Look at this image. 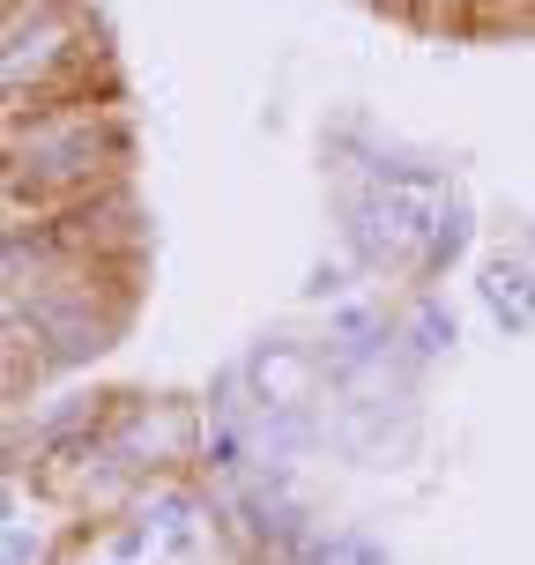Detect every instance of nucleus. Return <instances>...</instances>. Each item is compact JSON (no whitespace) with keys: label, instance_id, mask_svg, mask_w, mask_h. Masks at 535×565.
Wrapping results in <instances>:
<instances>
[{"label":"nucleus","instance_id":"f257e3e1","mask_svg":"<svg viewBox=\"0 0 535 565\" xmlns=\"http://www.w3.org/2000/svg\"><path fill=\"white\" fill-rule=\"evenodd\" d=\"M45 387V372H38V358H30L23 342L8 335V320H0V409H15L23 395H38Z\"/></svg>","mask_w":535,"mask_h":565},{"label":"nucleus","instance_id":"f03ea898","mask_svg":"<svg viewBox=\"0 0 535 565\" xmlns=\"http://www.w3.org/2000/svg\"><path fill=\"white\" fill-rule=\"evenodd\" d=\"M513 282H521V268H513V260H491L483 298H491V312H499V328H528V320H535V298H528V290H513Z\"/></svg>","mask_w":535,"mask_h":565},{"label":"nucleus","instance_id":"7ed1b4c3","mask_svg":"<svg viewBox=\"0 0 535 565\" xmlns=\"http://www.w3.org/2000/svg\"><path fill=\"white\" fill-rule=\"evenodd\" d=\"M461 246H469V216H461V209L431 216V224H424V276H439V268H447Z\"/></svg>","mask_w":535,"mask_h":565}]
</instances>
